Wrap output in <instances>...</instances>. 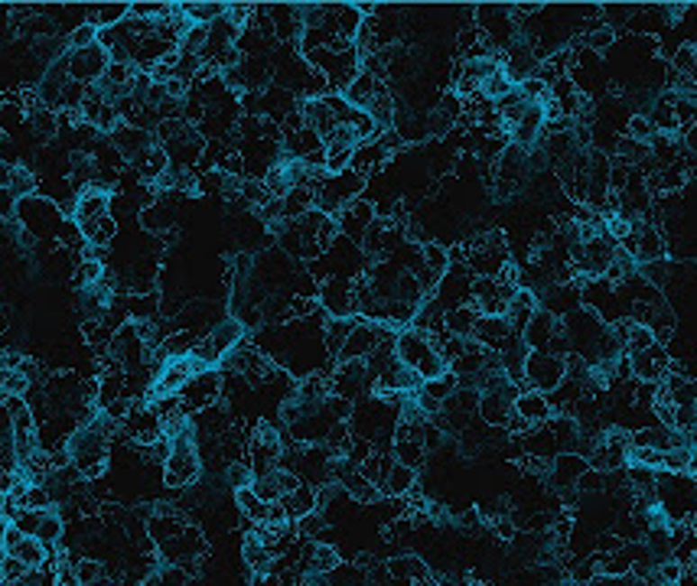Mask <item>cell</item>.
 I'll return each mask as SVG.
<instances>
[{
  "label": "cell",
  "mask_w": 697,
  "mask_h": 586,
  "mask_svg": "<svg viewBox=\"0 0 697 586\" xmlns=\"http://www.w3.org/2000/svg\"><path fill=\"white\" fill-rule=\"evenodd\" d=\"M394 356H398L401 365L411 368L421 382H434V378H440V374L450 372L447 362L440 358V352L434 348V342L427 339V332L414 329V326L398 329V339H394Z\"/></svg>",
  "instance_id": "6da1fadb"
},
{
  "label": "cell",
  "mask_w": 697,
  "mask_h": 586,
  "mask_svg": "<svg viewBox=\"0 0 697 586\" xmlns=\"http://www.w3.org/2000/svg\"><path fill=\"white\" fill-rule=\"evenodd\" d=\"M203 476V459H199L196 430L189 427L170 440V456L163 463V482L170 489H193Z\"/></svg>",
  "instance_id": "7a4b0ae2"
},
{
  "label": "cell",
  "mask_w": 697,
  "mask_h": 586,
  "mask_svg": "<svg viewBox=\"0 0 697 586\" xmlns=\"http://www.w3.org/2000/svg\"><path fill=\"white\" fill-rule=\"evenodd\" d=\"M177 398H179V408H183V414L186 417H193V414H199V410L219 404L222 401V372L219 368H209V372L193 374V378L183 384V391H179Z\"/></svg>",
  "instance_id": "3957f363"
},
{
  "label": "cell",
  "mask_w": 697,
  "mask_h": 586,
  "mask_svg": "<svg viewBox=\"0 0 697 586\" xmlns=\"http://www.w3.org/2000/svg\"><path fill=\"white\" fill-rule=\"evenodd\" d=\"M567 378V358L551 356V352H528L525 362V388L551 394L557 384Z\"/></svg>",
  "instance_id": "277c9868"
},
{
  "label": "cell",
  "mask_w": 697,
  "mask_h": 586,
  "mask_svg": "<svg viewBox=\"0 0 697 586\" xmlns=\"http://www.w3.org/2000/svg\"><path fill=\"white\" fill-rule=\"evenodd\" d=\"M62 62H66V72L72 82H78V86H98L104 78V68L111 66V56L102 46H92V50H66L62 52Z\"/></svg>",
  "instance_id": "5b68a950"
},
{
  "label": "cell",
  "mask_w": 697,
  "mask_h": 586,
  "mask_svg": "<svg viewBox=\"0 0 697 586\" xmlns=\"http://www.w3.org/2000/svg\"><path fill=\"white\" fill-rule=\"evenodd\" d=\"M629 358V368H632V378L636 382H648V384H662L668 374H672V356H668V348L662 342H655L652 348L646 352H626Z\"/></svg>",
  "instance_id": "8992f818"
},
{
  "label": "cell",
  "mask_w": 697,
  "mask_h": 586,
  "mask_svg": "<svg viewBox=\"0 0 697 586\" xmlns=\"http://www.w3.org/2000/svg\"><path fill=\"white\" fill-rule=\"evenodd\" d=\"M316 303L323 306V313L330 320H352L356 316V284L332 277V281L320 284Z\"/></svg>",
  "instance_id": "52a82bcc"
},
{
  "label": "cell",
  "mask_w": 697,
  "mask_h": 586,
  "mask_svg": "<svg viewBox=\"0 0 697 586\" xmlns=\"http://www.w3.org/2000/svg\"><path fill=\"white\" fill-rule=\"evenodd\" d=\"M590 469L587 456H580V453H561V456H554V463L548 466V482H551V492L554 495H564L570 489H577L580 476Z\"/></svg>",
  "instance_id": "ba28073f"
},
{
  "label": "cell",
  "mask_w": 697,
  "mask_h": 586,
  "mask_svg": "<svg viewBox=\"0 0 697 586\" xmlns=\"http://www.w3.org/2000/svg\"><path fill=\"white\" fill-rule=\"evenodd\" d=\"M378 219L375 215V205L368 203L366 195L362 199H356V203H348L346 209H342L339 215H336V225H339V235L348 241H356L358 248H362V239H366V231L372 229V221Z\"/></svg>",
  "instance_id": "9c48e42d"
},
{
  "label": "cell",
  "mask_w": 697,
  "mask_h": 586,
  "mask_svg": "<svg viewBox=\"0 0 697 586\" xmlns=\"http://www.w3.org/2000/svg\"><path fill=\"white\" fill-rule=\"evenodd\" d=\"M108 144L121 153V160H124V163H134L140 153H147L153 144H157V137H153L150 131L131 128V124H124V121H121L118 128L108 134Z\"/></svg>",
  "instance_id": "30bf717a"
},
{
  "label": "cell",
  "mask_w": 697,
  "mask_h": 586,
  "mask_svg": "<svg viewBox=\"0 0 697 586\" xmlns=\"http://www.w3.org/2000/svg\"><path fill=\"white\" fill-rule=\"evenodd\" d=\"M511 336H515V332H511V326H509L505 316H479V323H476V329H473L469 339L476 342V346H483L485 352H495V356H499Z\"/></svg>",
  "instance_id": "8fae6325"
},
{
  "label": "cell",
  "mask_w": 697,
  "mask_h": 586,
  "mask_svg": "<svg viewBox=\"0 0 697 586\" xmlns=\"http://www.w3.org/2000/svg\"><path fill=\"white\" fill-rule=\"evenodd\" d=\"M561 329H564V323L557 316L548 313V310H538V313L531 316V323L525 326V332H521V339H525V346L531 348V352H548V346H551L554 336Z\"/></svg>",
  "instance_id": "7c38bea8"
},
{
  "label": "cell",
  "mask_w": 697,
  "mask_h": 586,
  "mask_svg": "<svg viewBox=\"0 0 697 586\" xmlns=\"http://www.w3.org/2000/svg\"><path fill=\"white\" fill-rule=\"evenodd\" d=\"M108 212H111V193H108V189L88 186L86 193L76 195V212H72V219H76V229H82V225H92L95 219H102V215H108Z\"/></svg>",
  "instance_id": "4fadbf2b"
},
{
  "label": "cell",
  "mask_w": 697,
  "mask_h": 586,
  "mask_svg": "<svg viewBox=\"0 0 697 586\" xmlns=\"http://www.w3.org/2000/svg\"><path fill=\"white\" fill-rule=\"evenodd\" d=\"M515 414H519L528 427H541V424H548V420H551L554 410H551V404H548V394L525 388L519 398H515Z\"/></svg>",
  "instance_id": "5bb4252c"
},
{
  "label": "cell",
  "mask_w": 697,
  "mask_h": 586,
  "mask_svg": "<svg viewBox=\"0 0 697 586\" xmlns=\"http://www.w3.org/2000/svg\"><path fill=\"white\" fill-rule=\"evenodd\" d=\"M385 567H388V573H392L394 580H408V583H414V586L434 577L430 567H427V561H421L417 554H394V557L385 561Z\"/></svg>",
  "instance_id": "9a60e30c"
},
{
  "label": "cell",
  "mask_w": 697,
  "mask_h": 586,
  "mask_svg": "<svg viewBox=\"0 0 697 586\" xmlns=\"http://www.w3.org/2000/svg\"><path fill=\"white\" fill-rule=\"evenodd\" d=\"M385 88V82L382 78H375L372 72H358L356 78H352V86L342 92V98H346L348 104L356 111H368V104L378 98V92Z\"/></svg>",
  "instance_id": "2e32d148"
},
{
  "label": "cell",
  "mask_w": 697,
  "mask_h": 586,
  "mask_svg": "<svg viewBox=\"0 0 697 586\" xmlns=\"http://www.w3.org/2000/svg\"><path fill=\"white\" fill-rule=\"evenodd\" d=\"M541 310V303H538V297L531 293V290H525V287H519V293L509 300V310H505V320H509V326H511V332H525V326L531 323V316Z\"/></svg>",
  "instance_id": "e0dca14e"
},
{
  "label": "cell",
  "mask_w": 697,
  "mask_h": 586,
  "mask_svg": "<svg viewBox=\"0 0 697 586\" xmlns=\"http://www.w3.org/2000/svg\"><path fill=\"white\" fill-rule=\"evenodd\" d=\"M241 561L248 563V570L255 573V577H267L274 567V554L267 551L261 544V537H258V531H251V535H245V544H241Z\"/></svg>",
  "instance_id": "ac0fdd59"
},
{
  "label": "cell",
  "mask_w": 697,
  "mask_h": 586,
  "mask_svg": "<svg viewBox=\"0 0 697 586\" xmlns=\"http://www.w3.org/2000/svg\"><path fill=\"white\" fill-rule=\"evenodd\" d=\"M414 485H417V469H408V466H401V463H394V466L388 469L385 482L378 485V492H382L385 499H404V495H411Z\"/></svg>",
  "instance_id": "d6986e66"
},
{
  "label": "cell",
  "mask_w": 697,
  "mask_h": 586,
  "mask_svg": "<svg viewBox=\"0 0 697 586\" xmlns=\"http://www.w3.org/2000/svg\"><path fill=\"white\" fill-rule=\"evenodd\" d=\"M476 323H479V310L473 303L457 306V310L443 313V329L450 332V336H459V339H469L473 329H476Z\"/></svg>",
  "instance_id": "ffe728a7"
},
{
  "label": "cell",
  "mask_w": 697,
  "mask_h": 586,
  "mask_svg": "<svg viewBox=\"0 0 697 586\" xmlns=\"http://www.w3.org/2000/svg\"><path fill=\"white\" fill-rule=\"evenodd\" d=\"M281 505H284V511H287V518L297 525L303 515H310V511H316V489L313 485H306V482H300L294 492H287L281 499Z\"/></svg>",
  "instance_id": "44dd1931"
},
{
  "label": "cell",
  "mask_w": 697,
  "mask_h": 586,
  "mask_svg": "<svg viewBox=\"0 0 697 586\" xmlns=\"http://www.w3.org/2000/svg\"><path fill=\"white\" fill-rule=\"evenodd\" d=\"M392 456H394V463H401V466H408V469H421L427 463L424 443L417 440V437H394Z\"/></svg>",
  "instance_id": "7402d4cb"
},
{
  "label": "cell",
  "mask_w": 697,
  "mask_h": 586,
  "mask_svg": "<svg viewBox=\"0 0 697 586\" xmlns=\"http://www.w3.org/2000/svg\"><path fill=\"white\" fill-rule=\"evenodd\" d=\"M235 509H239L251 525H264V518H267V501L258 499L251 485L235 489Z\"/></svg>",
  "instance_id": "603a6c76"
},
{
  "label": "cell",
  "mask_w": 697,
  "mask_h": 586,
  "mask_svg": "<svg viewBox=\"0 0 697 586\" xmlns=\"http://www.w3.org/2000/svg\"><path fill=\"white\" fill-rule=\"evenodd\" d=\"M352 326H356V316H352V320H326V326H323V346H326V352H330L332 362H336V356H339V348L346 346V339H348V332H352Z\"/></svg>",
  "instance_id": "cb8c5ba5"
},
{
  "label": "cell",
  "mask_w": 697,
  "mask_h": 586,
  "mask_svg": "<svg viewBox=\"0 0 697 586\" xmlns=\"http://www.w3.org/2000/svg\"><path fill=\"white\" fill-rule=\"evenodd\" d=\"M7 189L17 199H30L36 193V176L33 170H26V167H10V179H7Z\"/></svg>",
  "instance_id": "d4e9b609"
},
{
  "label": "cell",
  "mask_w": 697,
  "mask_h": 586,
  "mask_svg": "<svg viewBox=\"0 0 697 586\" xmlns=\"http://www.w3.org/2000/svg\"><path fill=\"white\" fill-rule=\"evenodd\" d=\"M694 68H697V50L691 43L678 46L674 56H672V72L674 76H681V78H691L694 76Z\"/></svg>",
  "instance_id": "484cf974"
},
{
  "label": "cell",
  "mask_w": 697,
  "mask_h": 586,
  "mask_svg": "<svg viewBox=\"0 0 697 586\" xmlns=\"http://www.w3.org/2000/svg\"><path fill=\"white\" fill-rule=\"evenodd\" d=\"M622 137H629V140H636V144H652L655 140L652 121H648L646 114H632L629 124H626V131H622Z\"/></svg>",
  "instance_id": "4316f807"
},
{
  "label": "cell",
  "mask_w": 697,
  "mask_h": 586,
  "mask_svg": "<svg viewBox=\"0 0 697 586\" xmlns=\"http://www.w3.org/2000/svg\"><path fill=\"white\" fill-rule=\"evenodd\" d=\"M655 332L642 323H632L629 320V336H626V352H646V348L655 346Z\"/></svg>",
  "instance_id": "83f0119b"
},
{
  "label": "cell",
  "mask_w": 697,
  "mask_h": 586,
  "mask_svg": "<svg viewBox=\"0 0 697 586\" xmlns=\"http://www.w3.org/2000/svg\"><path fill=\"white\" fill-rule=\"evenodd\" d=\"M92 46H98V26L92 23H82L66 36V50H92Z\"/></svg>",
  "instance_id": "f1b7e54d"
},
{
  "label": "cell",
  "mask_w": 697,
  "mask_h": 586,
  "mask_svg": "<svg viewBox=\"0 0 697 586\" xmlns=\"http://www.w3.org/2000/svg\"><path fill=\"white\" fill-rule=\"evenodd\" d=\"M225 482H229L231 489H245V485L255 482V473H251L248 463H229V466H225Z\"/></svg>",
  "instance_id": "f546056e"
},
{
  "label": "cell",
  "mask_w": 697,
  "mask_h": 586,
  "mask_svg": "<svg viewBox=\"0 0 697 586\" xmlns=\"http://www.w3.org/2000/svg\"><path fill=\"white\" fill-rule=\"evenodd\" d=\"M7 586H56V570H52V567L26 570L17 583H7Z\"/></svg>",
  "instance_id": "4dcf8cb0"
},
{
  "label": "cell",
  "mask_w": 697,
  "mask_h": 586,
  "mask_svg": "<svg viewBox=\"0 0 697 586\" xmlns=\"http://www.w3.org/2000/svg\"><path fill=\"white\" fill-rule=\"evenodd\" d=\"M23 573H26V567L20 561H14V557H7V554L0 557V580H4V583H17Z\"/></svg>",
  "instance_id": "1f68e13d"
},
{
  "label": "cell",
  "mask_w": 697,
  "mask_h": 586,
  "mask_svg": "<svg viewBox=\"0 0 697 586\" xmlns=\"http://www.w3.org/2000/svg\"><path fill=\"white\" fill-rule=\"evenodd\" d=\"M17 209H20V199L4 186L0 189V221H14L17 219Z\"/></svg>",
  "instance_id": "d6a6232c"
},
{
  "label": "cell",
  "mask_w": 697,
  "mask_h": 586,
  "mask_svg": "<svg viewBox=\"0 0 697 586\" xmlns=\"http://www.w3.org/2000/svg\"><path fill=\"white\" fill-rule=\"evenodd\" d=\"M681 144L688 147L691 157H697V124H691L688 131H681Z\"/></svg>",
  "instance_id": "836d02e7"
},
{
  "label": "cell",
  "mask_w": 697,
  "mask_h": 586,
  "mask_svg": "<svg viewBox=\"0 0 697 586\" xmlns=\"http://www.w3.org/2000/svg\"><path fill=\"white\" fill-rule=\"evenodd\" d=\"M694 434H697V404H694Z\"/></svg>",
  "instance_id": "e575fe53"
}]
</instances>
